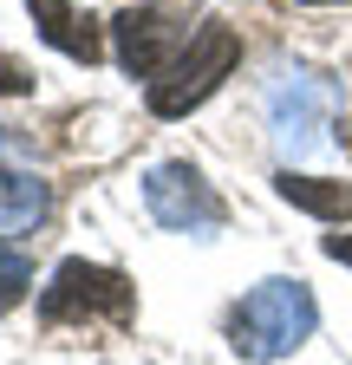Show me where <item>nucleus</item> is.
I'll use <instances>...</instances> for the list:
<instances>
[{
  "label": "nucleus",
  "instance_id": "1",
  "mask_svg": "<svg viewBox=\"0 0 352 365\" xmlns=\"http://www.w3.org/2000/svg\"><path fill=\"white\" fill-rule=\"evenodd\" d=\"M314 327H320V307H314V294H306V281L274 274V281H261L229 313V346L242 359H254V365H268V359L300 352L306 339H314Z\"/></svg>",
  "mask_w": 352,
  "mask_h": 365
},
{
  "label": "nucleus",
  "instance_id": "2",
  "mask_svg": "<svg viewBox=\"0 0 352 365\" xmlns=\"http://www.w3.org/2000/svg\"><path fill=\"white\" fill-rule=\"evenodd\" d=\"M235 59H242L235 26H222V20L196 26V39L176 53V66H170L163 78H150V111H157V118H183V111H196L209 91L235 72Z\"/></svg>",
  "mask_w": 352,
  "mask_h": 365
},
{
  "label": "nucleus",
  "instance_id": "3",
  "mask_svg": "<svg viewBox=\"0 0 352 365\" xmlns=\"http://www.w3.org/2000/svg\"><path fill=\"white\" fill-rule=\"evenodd\" d=\"M196 33H190V0H150V7H124L111 20L118 66L130 78H163Z\"/></svg>",
  "mask_w": 352,
  "mask_h": 365
},
{
  "label": "nucleus",
  "instance_id": "4",
  "mask_svg": "<svg viewBox=\"0 0 352 365\" xmlns=\"http://www.w3.org/2000/svg\"><path fill=\"white\" fill-rule=\"evenodd\" d=\"M39 313L66 327V319H130V281L118 267H98V261H59L46 294H39Z\"/></svg>",
  "mask_w": 352,
  "mask_h": 365
},
{
  "label": "nucleus",
  "instance_id": "5",
  "mask_svg": "<svg viewBox=\"0 0 352 365\" xmlns=\"http://www.w3.org/2000/svg\"><path fill=\"white\" fill-rule=\"evenodd\" d=\"M144 209H150L163 228H176V235H196V242L222 235V222H229L222 196L202 182L196 163H157V170L144 176Z\"/></svg>",
  "mask_w": 352,
  "mask_h": 365
},
{
  "label": "nucleus",
  "instance_id": "6",
  "mask_svg": "<svg viewBox=\"0 0 352 365\" xmlns=\"http://www.w3.org/2000/svg\"><path fill=\"white\" fill-rule=\"evenodd\" d=\"M326 111H333V85H326L320 72H300V66H287V72L274 78V91H268L274 144H281L287 157H306V150H314V137H320Z\"/></svg>",
  "mask_w": 352,
  "mask_h": 365
},
{
  "label": "nucleus",
  "instance_id": "7",
  "mask_svg": "<svg viewBox=\"0 0 352 365\" xmlns=\"http://www.w3.org/2000/svg\"><path fill=\"white\" fill-rule=\"evenodd\" d=\"M26 14L39 20V39H46V46H59L66 59H78V66L105 59L98 26H92V20H78V14H72V0H26Z\"/></svg>",
  "mask_w": 352,
  "mask_h": 365
},
{
  "label": "nucleus",
  "instance_id": "8",
  "mask_svg": "<svg viewBox=\"0 0 352 365\" xmlns=\"http://www.w3.org/2000/svg\"><path fill=\"white\" fill-rule=\"evenodd\" d=\"M53 196L46 182L26 176V170H0V235H33L39 222H46Z\"/></svg>",
  "mask_w": 352,
  "mask_h": 365
},
{
  "label": "nucleus",
  "instance_id": "9",
  "mask_svg": "<svg viewBox=\"0 0 352 365\" xmlns=\"http://www.w3.org/2000/svg\"><path fill=\"white\" fill-rule=\"evenodd\" d=\"M274 190H281L294 209H314V215H352V182H320V176H294V170H281Z\"/></svg>",
  "mask_w": 352,
  "mask_h": 365
},
{
  "label": "nucleus",
  "instance_id": "10",
  "mask_svg": "<svg viewBox=\"0 0 352 365\" xmlns=\"http://www.w3.org/2000/svg\"><path fill=\"white\" fill-rule=\"evenodd\" d=\"M33 287V267H26V255H14V248H0V313H7L20 294Z\"/></svg>",
  "mask_w": 352,
  "mask_h": 365
},
{
  "label": "nucleus",
  "instance_id": "11",
  "mask_svg": "<svg viewBox=\"0 0 352 365\" xmlns=\"http://www.w3.org/2000/svg\"><path fill=\"white\" fill-rule=\"evenodd\" d=\"M326 255H333V261H346V267H352V235H326Z\"/></svg>",
  "mask_w": 352,
  "mask_h": 365
},
{
  "label": "nucleus",
  "instance_id": "12",
  "mask_svg": "<svg viewBox=\"0 0 352 365\" xmlns=\"http://www.w3.org/2000/svg\"><path fill=\"white\" fill-rule=\"evenodd\" d=\"M306 7H339V0H306Z\"/></svg>",
  "mask_w": 352,
  "mask_h": 365
}]
</instances>
